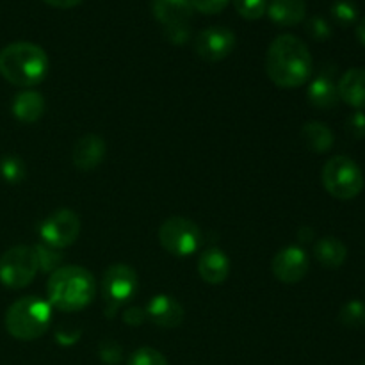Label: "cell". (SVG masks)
<instances>
[{"mask_svg":"<svg viewBox=\"0 0 365 365\" xmlns=\"http://www.w3.org/2000/svg\"><path fill=\"white\" fill-rule=\"evenodd\" d=\"M307 32H309L316 41H327L331 36V27L324 18L312 16L307 21Z\"/></svg>","mask_w":365,"mask_h":365,"instance_id":"cell-27","label":"cell"},{"mask_svg":"<svg viewBox=\"0 0 365 365\" xmlns=\"http://www.w3.org/2000/svg\"><path fill=\"white\" fill-rule=\"evenodd\" d=\"M160 246L175 257H191L202 246V230L195 221L182 216L168 217L159 228Z\"/></svg>","mask_w":365,"mask_h":365,"instance_id":"cell-7","label":"cell"},{"mask_svg":"<svg viewBox=\"0 0 365 365\" xmlns=\"http://www.w3.org/2000/svg\"><path fill=\"white\" fill-rule=\"evenodd\" d=\"M228 2L230 0H191V6L203 14H217L228 6Z\"/></svg>","mask_w":365,"mask_h":365,"instance_id":"cell-30","label":"cell"},{"mask_svg":"<svg viewBox=\"0 0 365 365\" xmlns=\"http://www.w3.org/2000/svg\"><path fill=\"white\" fill-rule=\"evenodd\" d=\"M138 273L127 264H114L107 267L102 278L103 296L110 299L114 305L130 299L138 291Z\"/></svg>","mask_w":365,"mask_h":365,"instance_id":"cell-10","label":"cell"},{"mask_svg":"<svg viewBox=\"0 0 365 365\" xmlns=\"http://www.w3.org/2000/svg\"><path fill=\"white\" fill-rule=\"evenodd\" d=\"M0 177L7 184H20L25 178V164L16 155H4L0 159Z\"/></svg>","mask_w":365,"mask_h":365,"instance_id":"cell-23","label":"cell"},{"mask_svg":"<svg viewBox=\"0 0 365 365\" xmlns=\"http://www.w3.org/2000/svg\"><path fill=\"white\" fill-rule=\"evenodd\" d=\"M13 114L24 123H34L45 113V100L38 91H24L13 100Z\"/></svg>","mask_w":365,"mask_h":365,"instance_id":"cell-20","label":"cell"},{"mask_svg":"<svg viewBox=\"0 0 365 365\" xmlns=\"http://www.w3.org/2000/svg\"><path fill=\"white\" fill-rule=\"evenodd\" d=\"M34 248H36V253H38V259H39V269L56 271L57 267H59L61 255L59 253L53 252V248H50V246H34Z\"/></svg>","mask_w":365,"mask_h":365,"instance_id":"cell-28","label":"cell"},{"mask_svg":"<svg viewBox=\"0 0 365 365\" xmlns=\"http://www.w3.org/2000/svg\"><path fill=\"white\" fill-rule=\"evenodd\" d=\"M100 356H102L103 362L110 364V365H116V364L121 360L120 349H116V351H113V349L102 348V351H100Z\"/></svg>","mask_w":365,"mask_h":365,"instance_id":"cell-33","label":"cell"},{"mask_svg":"<svg viewBox=\"0 0 365 365\" xmlns=\"http://www.w3.org/2000/svg\"><path fill=\"white\" fill-rule=\"evenodd\" d=\"M267 14L271 20L282 27H292L305 20V0H271L267 4Z\"/></svg>","mask_w":365,"mask_h":365,"instance_id":"cell-17","label":"cell"},{"mask_svg":"<svg viewBox=\"0 0 365 365\" xmlns=\"http://www.w3.org/2000/svg\"><path fill=\"white\" fill-rule=\"evenodd\" d=\"M198 273L203 282L210 285H221L230 273V260L220 248H209L200 255Z\"/></svg>","mask_w":365,"mask_h":365,"instance_id":"cell-14","label":"cell"},{"mask_svg":"<svg viewBox=\"0 0 365 365\" xmlns=\"http://www.w3.org/2000/svg\"><path fill=\"white\" fill-rule=\"evenodd\" d=\"M314 257L327 269H339L348 259V248L337 237H323L314 245Z\"/></svg>","mask_w":365,"mask_h":365,"instance_id":"cell-18","label":"cell"},{"mask_svg":"<svg viewBox=\"0 0 365 365\" xmlns=\"http://www.w3.org/2000/svg\"><path fill=\"white\" fill-rule=\"evenodd\" d=\"M234 6L246 20H259L266 14L267 0H234Z\"/></svg>","mask_w":365,"mask_h":365,"instance_id":"cell-25","label":"cell"},{"mask_svg":"<svg viewBox=\"0 0 365 365\" xmlns=\"http://www.w3.org/2000/svg\"><path fill=\"white\" fill-rule=\"evenodd\" d=\"M331 16L335 18L337 24L348 27V25H353L356 21L359 11H356L355 4L349 2V0H339V2H335L331 6Z\"/></svg>","mask_w":365,"mask_h":365,"instance_id":"cell-26","label":"cell"},{"mask_svg":"<svg viewBox=\"0 0 365 365\" xmlns=\"http://www.w3.org/2000/svg\"><path fill=\"white\" fill-rule=\"evenodd\" d=\"M266 73L273 84L294 89L307 84L312 75V56L305 41L292 34H282L266 53Z\"/></svg>","mask_w":365,"mask_h":365,"instance_id":"cell-1","label":"cell"},{"mask_svg":"<svg viewBox=\"0 0 365 365\" xmlns=\"http://www.w3.org/2000/svg\"><path fill=\"white\" fill-rule=\"evenodd\" d=\"M123 319H125V323L130 324V327H139L141 323H145L146 312L141 309H128V310H125Z\"/></svg>","mask_w":365,"mask_h":365,"instance_id":"cell-32","label":"cell"},{"mask_svg":"<svg viewBox=\"0 0 365 365\" xmlns=\"http://www.w3.org/2000/svg\"><path fill=\"white\" fill-rule=\"evenodd\" d=\"M271 271L282 284H298L309 273V257L298 246H287L274 255Z\"/></svg>","mask_w":365,"mask_h":365,"instance_id":"cell-11","label":"cell"},{"mask_svg":"<svg viewBox=\"0 0 365 365\" xmlns=\"http://www.w3.org/2000/svg\"><path fill=\"white\" fill-rule=\"evenodd\" d=\"M127 365H170L166 356L153 348H139L128 356Z\"/></svg>","mask_w":365,"mask_h":365,"instance_id":"cell-24","label":"cell"},{"mask_svg":"<svg viewBox=\"0 0 365 365\" xmlns=\"http://www.w3.org/2000/svg\"><path fill=\"white\" fill-rule=\"evenodd\" d=\"M339 100L355 109H365V70L351 68L341 77L337 84Z\"/></svg>","mask_w":365,"mask_h":365,"instance_id":"cell-16","label":"cell"},{"mask_svg":"<svg viewBox=\"0 0 365 365\" xmlns=\"http://www.w3.org/2000/svg\"><path fill=\"white\" fill-rule=\"evenodd\" d=\"M339 321L346 328H362L365 327V305L362 302H348L339 312Z\"/></svg>","mask_w":365,"mask_h":365,"instance_id":"cell-22","label":"cell"},{"mask_svg":"<svg viewBox=\"0 0 365 365\" xmlns=\"http://www.w3.org/2000/svg\"><path fill=\"white\" fill-rule=\"evenodd\" d=\"M235 48V34L227 27H207L195 39V52L207 63H220L227 59Z\"/></svg>","mask_w":365,"mask_h":365,"instance_id":"cell-9","label":"cell"},{"mask_svg":"<svg viewBox=\"0 0 365 365\" xmlns=\"http://www.w3.org/2000/svg\"><path fill=\"white\" fill-rule=\"evenodd\" d=\"M48 56L39 45L29 41L9 43L0 50V75L20 88H31L45 81Z\"/></svg>","mask_w":365,"mask_h":365,"instance_id":"cell-3","label":"cell"},{"mask_svg":"<svg viewBox=\"0 0 365 365\" xmlns=\"http://www.w3.org/2000/svg\"><path fill=\"white\" fill-rule=\"evenodd\" d=\"M6 330L18 341H36L52 323V307L38 296L16 299L6 312Z\"/></svg>","mask_w":365,"mask_h":365,"instance_id":"cell-4","label":"cell"},{"mask_svg":"<svg viewBox=\"0 0 365 365\" xmlns=\"http://www.w3.org/2000/svg\"><path fill=\"white\" fill-rule=\"evenodd\" d=\"M346 130L353 139L365 138V114L362 110H356L346 120Z\"/></svg>","mask_w":365,"mask_h":365,"instance_id":"cell-29","label":"cell"},{"mask_svg":"<svg viewBox=\"0 0 365 365\" xmlns=\"http://www.w3.org/2000/svg\"><path fill=\"white\" fill-rule=\"evenodd\" d=\"M364 365H365V364H364Z\"/></svg>","mask_w":365,"mask_h":365,"instance_id":"cell-36","label":"cell"},{"mask_svg":"<svg viewBox=\"0 0 365 365\" xmlns=\"http://www.w3.org/2000/svg\"><path fill=\"white\" fill-rule=\"evenodd\" d=\"M324 189L337 200H353L362 192L364 173L359 164L346 155L331 157L321 173Z\"/></svg>","mask_w":365,"mask_h":365,"instance_id":"cell-5","label":"cell"},{"mask_svg":"<svg viewBox=\"0 0 365 365\" xmlns=\"http://www.w3.org/2000/svg\"><path fill=\"white\" fill-rule=\"evenodd\" d=\"M356 38H359V41L365 46V16L359 21V25H356Z\"/></svg>","mask_w":365,"mask_h":365,"instance_id":"cell-35","label":"cell"},{"mask_svg":"<svg viewBox=\"0 0 365 365\" xmlns=\"http://www.w3.org/2000/svg\"><path fill=\"white\" fill-rule=\"evenodd\" d=\"M95 278L86 267H57L46 284L48 303L61 312H78L95 298Z\"/></svg>","mask_w":365,"mask_h":365,"instance_id":"cell-2","label":"cell"},{"mask_svg":"<svg viewBox=\"0 0 365 365\" xmlns=\"http://www.w3.org/2000/svg\"><path fill=\"white\" fill-rule=\"evenodd\" d=\"M302 139L307 148L316 153H324L334 146V132L321 121H309L303 125Z\"/></svg>","mask_w":365,"mask_h":365,"instance_id":"cell-21","label":"cell"},{"mask_svg":"<svg viewBox=\"0 0 365 365\" xmlns=\"http://www.w3.org/2000/svg\"><path fill=\"white\" fill-rule=\"evenodd\" d=\"M152 11L164 27H173L189 24L195 9L191 0H152Z\"/></svg>","mask_w":365,"mask_h":365,"instance_id":"cell-15","label":"cell"},{"mask_svg":"<svg viewBox=\"0 0 365 365\" xmlns=\"http://www.w3.org/2000/svg\"><path fill=\"white\" fill-rule=\"evenodd\" d=\"M39 237L50 248H68L81 235V220L70 209H59L39 223Z\"/></svg>","mask_w":365,"mask_h":365,"instance_id":"cell-8","label":"cell"},{"mask_svg":"<svg viewBox=\"0 0 365 365\" xmlns=\"http://www.w3.org/2000/svg\"><path fill=\"white\" fill-rule=\"evenodd\" d=\"M43 2H46L52 7H57V9H71V7L78 6L82 0H43Z\"/></svg>","mask_w":365,"mask_h":365,"instance_id":"cell-34","label":"cell"},{"mask_svg":"<svg viewBox=\"0 0 365 365\" xmlns=\"http://www.w3.org/2000/svg\"><path fill=\"white\" fill-rule=\"evenodd\" d=\"M106 141L96 134H86L75 141L71 150V160L81 171H93L102 164L106 157Z\"/></svg>","mask_w":365,"mask_h":365,"instance_id":"cell-12","label":"cell"},{"mask_svg":"<svg viewBox=\"0 0 365 365\" xmlns=\"http://www.w3.org/2000/svg\"><path fill=\"white\" fill-rule=\"evenodd\" d=\"M145 312L146 317L160 328H177L184 321V307L168 294L153 296Z\"/></svg>","mask_w":365,"mask_h":365,"instance_id":"cell-13","label":"cell"},{"mask_svg":"<svg viewBox=\"0 0 365 365\" xmlns=\"http://www.w3.org/2000/svg\"><path fill=\"white\" fill-rule=\"evenodd\" d=\"M39 271L34 246H14L0 257V282L9 289H24Z\"/></svg>","mask_w":365,"mask_h":365,"instance_id":"cell-6","label":"cell"},{"mask_svg":"<svg viewBox=\"0 0 365 365\" xmlns=\"http://www.w3.org/2000/svg\"><path fill=\"white\" fill-rule=\"evenodd\" d=\"M307 96H309V102L317 109H331L339 102L337 86L327 73H321L310 82Z\"/></svg>","mask_w":365,"mask_h":365,"instance_id":"cell-19","label":"cell"},{"mask_svg":"<svg viewBox=\"0 0 365 365\" xmlns=\"http://www.w3.org/2000/svg\"><path fill=\"white\" fill-rule=\"evenodd\" d=\"M164 36H166L168 41H171L173 45H184V43H187L189 36H191L189 24L173 25V27H164Z\"/></svg>","mask_w":365,"mask_h":365,"instance_id":"cell-31","label":"cell"}]
</instances>
